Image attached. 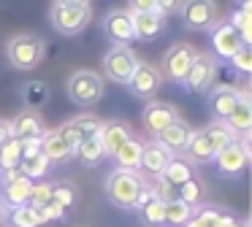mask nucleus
Wrapping results in <instances>:
<instances>
[{
  "label": "nucleus",
  "mask_w": 252,
  "mask_h": 227,
  "mask_svg": "<svg viewBox=\"0 0 252 227\" xmlns=\"http://www.w3.org/2000/svg\"><path fill=\"white\" fill-rule=\"evenodd\" d=\"M144 189H147V181L141 178L138 170H122V168H117L106 178V198L122 211H136L138 198H141Z\"/></svg>",
  "instance_id": "f257e3e1"
},
{
  "label": "nucleus",
  "mask_w": 252,
  "mask_h": 227,
  "mask_svg": "<svg viewBox=\"0 0 252 227\" xmlns=\"http://www.w3.org/2000/svg\"><path fill=\"white\" fill-rule=\"evenodd\" d=\"M49 22L63 35H79L93 22V3H87V0H60V3H52Z\"/></svg>",
  "instance_id": "f03ea898"
},
{
  "label": "nucleus",
  "mask_w": 252,
  "mask_h": 227,
  "mask_svg": "<svg viewBox=\"0 0 252 227\" xmlns=\"http://www.w3.org/2000/svg\"><path fill=\"white\" fill-rule=\"evenodd\" d=\"M44 46L46 43L41 41L38 35H30V32H22V35H14L6 46L8 62L14 65L17 70H33L35 65L41 62L44 57Z\"/></svg>",
  "instance_id": "7ed1b4c3"
},
{
  "label": "nucleus",
  "mask_w": 252,
  "mask_h": 227,
  "mask_svg": "<svg viewBox=\"0 0 252 227\" xmlns=\"http://www.w3.org/2000/svg\"><path fill=\"white\" fill-rule=\"evenodd\" d=\"M65 89L76 106H95L103 97V81L95 70H76V73H71Z\"/></svg>",
  "instance_id": "20e7f679"
},
{
  "label": "nucleus",
  "mask_w": 252,
  "mask_h": 227,
  "mask_svg": "<svg viewBox=\"0 0 252 227\" xmlns=\"http://www.w3.org/2000/svg\"><path fill=\"white\" fill-rule=\"evenodd\" d=\"M138 65V57L133 54V49H125V46H111L103 57V73L109 81L114 84H127Z\"/></svg>",
  "instance_id": "39448f33"
},
{
  "label": "nucleus",
  "mask_w": 252,
  "mask_h": 227,
  "mask_svg": "<svg viewBox=\"0 0 252 227\" xmlns=\"http://www.w3.org/2000/svg\"><path fill=\"white\" fill-rule=\"evenodd\" d=\"M103 35L109 38L114 46H130L136 41V30H133V16L127 8H111L103 16Z\"/></svg>",
  "instance_id": "423d86ee"
},
{
  "label": "nucleus",
  "mask_w": 252,
  "mask_h": 227,
  "mask_svg": "<svg viewBox=\"0 0 252 227\" xmlns=\"http://www.w3.org/2000/svg\"><path fill=\"white\" fill-rule=\"evenodd\" d=\"M30 192H33V181L25 178L19 170L0 173V198L8 208H22L30 203Z\"/></svg>",
  "instance_id": "0eeeda50"
},
{
  "label": "nucleus",
  "mask_w": 252,
  "mask_h": 227,
  "mask_svg": "<svg viewBox=\"0 0 252 227\" xmlns=\"http://www.w3.org/2000/svg\"><path fill=\"white\" fill-rule=\"evenodd\" d=\"M247 162H250V141H247V138L233 141V143L225 146V149L214 157L217 170L222 173V176H230V178L241 176V173H244V168H247Z\"/></svg>",
  "instance_id": "6e6552de"
},
{
  "label": "nucleus",
  "mask_w": 252,
  "mask_h": 227,
  "mask_svg": "<svg viewBox=\"0 0 252 227\" xmlns=\"http://www.w3.org/2000/svg\"><path fill=\"white\" fill-rule=\"evenodd\" d=\"M195 57H198L195 46H190V43H174V46L165 52V57H163L165 79L174 81V84H182Z\"/></svg>",
  "instance_id": "1a4fd4ad"
},
{
  "label": "nucleus",
  "mask_w": 252,
  "mask_h": 227,
  "mask_svg": "<svg viewBox=\"0 0 252 227\" xmlns=\"http://www.w3.org/2000/svg\"><path fill=\"white\" fill-rule=\"evenodd\" d=\"M160 84H163V73L149 62H138L130 81H127V89L136 97H152L160 89Z\"/></svg>",
  "instance_id": "9d476101"
},
{
  "label": "nucleus",
  "mask_w": 252,
  "mask_h": 227,
  "mask_svg": "<svg viewBox=\"0 0 252 227\" xmlns=\"http://www.w3.org/2000/svg\"><path fill=\"white\" fill-rule=\"evenodd\" d=\"M141 119H144V127H147V133L158 135L160 130H165L168 124H174L176 119H179V114H176V108L171 106V103H165V100H152V103H147V106H144Z\"/></svg>",
  "instance_id": "9b49d317"
},
{
  "label": "nucleus",
  "mask_w": 252,
  "mask_h": 227,
  "mask_svg": "<svg viewBox=\"0 0 252 227\" xmlns=\"http://www.w3.org/2000/svg\"><path fill=\"white\" fill-rule=\"evenodd\" d=\"M214 59L209 57V54H198L195 59H192V65H190V70H187V76H185V89L187 92H203L209 84H212V73H214Z\"/></svg>",
  "instance_id": "f8f14e48"
},
{
  "label": "nucleus",
  "mask_w": 252,
  "mask_h": 227,
  "mask_svg": "<svg viewBox=\"0 0 252 227\" xmlns=\"http://www.w3.org/2000/svg\"><path fill=\"white\" fill-rule=\"evenodd\" d=\"M171 160H174V154H171V151H165L158 141H152V143H144L141 165H138V170H144L149 178H160V176H163V170L168 168Z\"/></svg>",
  "instance_id": "ddd939ff"
},
{
  "label": "nucleus",
  "mask_w": 252,
  "mask_h": 227,
  "mask_svg": "<svg viewBox=\"0 0 252 227\" xmlns=\"http://www.w3.org/2000/svg\"><path fill=\"white\" fill-rule=\"evenodd\" d=\"M192 133H195V130H190V124H185V122H179V119H176L174 124H168L165 130H160L155 138H158V143L163 146L165 151H171V154L176 157L179 151L187 149V143H190Z\"/></svg>",
  "instance_id": "4468645a"
},
{
  "label": "nucleus",
  "mask_w": 252,
  "mask_h": 227,
  "mask_svg": "<svg viewBox=\"0 0 252 227\" xmlns=\"http://www.w3.org/2000/svg\"><path fill=\"white\" fill-rule=\"evenodd\" d=\"M241 46H244V43H241L239 32H236L228 22L212 27V49H214V54H217L220 59H230Z\"/></svg>",
  "instance_id": "2eb2a0df"
},
{
  "label": "nucleus",
  "mask_w": 252,
  "mask_h": 227,
  "mask_svg": "<svg viewBox=\"0 0 252 227\" xmlns=\"http://www.w3.org/2000/svg\"><path fill=\"white\" fill-rule=\"evenodd\" d=\"M182 16H185V25L190 30H209L214 25L217 8H214V3H206V0H192L182 8Z\"/></svg>",
  "instance_id": "dca6fc26"
},
{
  "label": "nucleus",
  "mask_w": 252,
  "mask_h": 227,
  "mask_svg": "<svg viewBox=\"0 0 252 227\" xmlns=\"http://www.w3.org/2000/svg\"><path fill=\"white\" fill-rule=\"evenodd\" d=\"M46 127H44V119H41L38 111H22L17 114V119L11 122V135L19 141H28V138H44Z\"/></svg>",
  "instance_id": "f3484780"
},
{
  "label": "nucleus",
  "mask_w": 252,
  "mask_h": 227,
  "mask_svg": "<svg viewBox=\"0 0 252 227\" xmlns=\"http://www.w3.org/2000/svg\"><path fill=\"white\" fill-rule=\"evenodd\" d=\"M225 124H228L236 135H247L252 130V100H250V95H247L244 89L239 92V100H236L233 111L228 114Z\"/></svg>",
  "instance_id": "a211bd4d"
},
{
  "label": "nucleus",
  "mask_w": 252,
  "mask_h": 227,
  "mask_svg": "<svg viewBox=\"0 0 252 227\" xmlns=\"http://www.w3.org/2000/svg\"><path fill=\"white\" fill-rule=\"evenodd\" d=\"M127 138H133L130 127H127L125 122H120V119H114V122H103V127H100V143H103L106 157H114L117 149H120Z\"/></svg>",
  "instance_id": "6ab92c4d"
},
{
  "label": "nucleus",
  "mask_w": 252,
  "mask_h": 227,
  "mask_svg": "<svg viewBox=\"0 0 252 227\" xmlns=\"http://www.w3.org/2000/svg\"><path fill=\"white\" fill-rule=\"evenodd\" d=\"M136 41H155L165 32V19L160 14H130Z\"/></svg>",
  "instance_id": "aec40b11"
},
{
  "label": "nucleus",
  "mask_w": 252,
  "mask_h": 227,
  "mask_svg": "<svg viewBox=\"0 0 252 227\" xmlns=\"http://www.w3.org/2000/svg\"><path fill=\"white\" fill-rule=\"evenodd\" d=\"M41 154L49 162H65L73 157V151L65 143V138L60 135V130H46L44 138H41Z\"/></svg>",
  "instance_id": "412c9836"
},
{
  "label": "nucleus",
  "mask_w": 252,
  "mask_h": 227,
  "mask_svg": "<svg viewBox=\"0 0 252 227\" xmlns=\"http://www.w3.org/2000/svg\"><path fill=\"white\" fill-rule=\"evenodd\" d=\"M185 154H187V162L192 165V162H214L217 151H214L209 135L201 130V133H192V138H190V143H187Z\"/></svg>",
  "instance_id": "4be33fe9"
},
{
  "label": "nucleus",
  "mask_w": 252,
  "mask_h": 227,
  "mask_svg": "<svg viewBox=\"0 0 252 227\" xmlns=\"http://www.w3.org/2000/svg\"><path fill=\"white\" fill-rule=\"evenodd\" d=\"M141 151H144V143L138 138H127L125 143L117 149L114 160H117V168H122V170H138V165H141Z\"/></svg>",
  "instance_id": "5701e85b"
},
{
  "label": "nucleus",
  "mask_w": 252,
  "mask_h": 227,
  "mask_svg": "<svg viewBox=\"0 0 252 227\" xmlns=\"http://www.w3.org/2000/svg\"><path fill=\"white\" fill-rule=\"evenodd\" d=\"M73 157H76L82 165H87V168L100 165V162L106 160V151H103V143H100V135L82 141V143L76 146V151H73Z\"/></svg>",
  "instance_id": "b1692460"
},
{
  "label": "nucleus",
  "mask_w": 252,
  "mask_h": 227,
  "mask_svg": "<svg viewBox=\"0 0 252 227\" xmlns=\"http://www.w3.org/2000/svg\"><path fill=\"white\" fill-rule=\"evenodd\" d=\"M49 168L52 162L46 160L44 154H30V157H22V162H19V173H22L25 178H30V181H46V176H49Z\"/></svg>",
  "instance_id": "393cba45"
},
{
  "label": "nucleus",
  "mask_w": 252,
  "mask_h": 227,
  "mask_svg": "<svg viewBox=\"0 0 252 227\" xmlns=\"http://www.w3.org/2000/svg\"><path fill=\"white\" fill-rule=\"evenodd\" d=\"M239 92L241 89H214L212 95H209V106H212L217 122H225V119H228V114L233 111L236 100H239Z\"/></svg>",
  "instance_id": "a878e982"
},
{
  "label": "nucleus",
  "mask_w": 252,
  "mask_h": 227,
  "mask_svg": "<svg viewBox=\"0 0 252 227\" xmlns=\"http://www.w3.org/2000/svg\"><path fill=\"white\" fill-rule=\"evenodd\" d=\"M160 178H163L165 184H171V187H182V184H187L190 178H195V170H192V165L185 157H174Z\"/></svg>",
  "instance_id": "bb28decb"
},
{
  "label": "nucleus",
  "mask_w": 252,
  "mask_h": 227,
  "mask_svg": "<svg viewBox=\"0 0 252 227\" xmlns=\"http://www.w3.org/2000/svg\"><path fill=\"white\" fill-rule=\"evenodd\" d=\"M228 25L239 32L241 43H244V46H250V43H252V3H241L239 8L230 14Z\"/></svg>",
  "instance_id": "cd10ccee"
},
{
  "label": "nucleus",
  "mask_w": 252,
  "mask_h": 227,
  "mask_svg": "<svg viewBox=\"0 0 252 227\" xmlns=\"http://www.w3.org/2000/svg\"><path fill=\"white\" fill-rule=\"evenodd\" d=\"M192 214H195L192 205L182 203V200H171L163 208V227H185L192 219Z\"/></svg>",
  "instance_id": "c85d7f7f"
},
{
  "label": "nucleus",
  "mask_w": 252,
  "mask_h": 227,
  "mask_svg": "<svg viewBox=\"0 0 252 227\" xmlns=\"http://www.w3.org/2000/svg\"><path fill=\"white\" fill-rule=\"evenodd\" d=\"M46 100H49V86L44 81H28V84H22V103L28 111L44 108Z\"/></svg>",
  "instance_id": "c756f323"
},
{
  "label": "nucleus",
  "mask_w": 252,
  "mask_h": 227,
  "mask_svg": "<svg viewBox=\"0 0 252 227\" xmlns=\"http://www.w3.org/2000/svg\"><path fill=\"white\" fill-rule=\"evenodd\" d=\"M44 216L33 205H22V208H8V227H44Z\"/></svg>",
  "instance_id": "7c9ffc66"
},
{
  "label": "nucleus",
  "mask_w": 252,
  "mask_h": 227,
  "mask_svg": "<svg viewBox=\"0 0 252 227\" xmlns=\"http://www.w3.org/2000/svg\"><path fill=\"white\" fill-rule=\"evenodd\" d=\"M19 162H22V141L8 138L6 143L0 146V173L19 170Z\"/></svg>",
  "instance_id": "2f4dec72"
},
{
  "label": "nucleus",
  "mask_w": 252,
  "mask_h": 227,
  "mask_svg": "<svg viewBox=\"0 0 252 227\" xmlns=\"http://www.w3.org/2000/svg\"><path fill=\"white\" fill-rule=\"evenodd\" d=\"M203 133L209 135V141H212V146H214V151H217V154L225 149V146L233 143V141H239V135H236L225 122H212L206 130H203Z\"/></svg>",
  "instance_id": "473e14b6"
},
{
  "label": "nucleus",
  "mask_w": 252,
  "mask_h": 227,
  "mask_svg": "<svg viewBox=\"0 0 252 227\" xmlns=\"http://www.w3.org/2000/svg\"><path fill=\"white\" fill-rule=\"evenodd\" d=\"M76 200H79V189L73 187L71 181L52 184V203H57L63 211H68V214H71V208L76 205Z\"/></svg>",
  "instance_id": "72a5a7b5"
},
{
  "label": "nucleus",
  "mask_w": 252,
  "mask_h": 227,
  "mask_svg": "<svg viewBox=\"0 0 252 227\" xmlns=\"http://www.w3.org/2000/svg\"><path fill=\"white\" fill-rule=\"evenodd\" d=\"M68 124L76 130L79 141L95 138V135H100V127H103V122H100L98 116H93V114H82V116H76V119H68Z\"/></svg>",
  "instance_id": "f704fd0d"
},
{
  "label": "nucleus",
  "mask_w": 252,
  "mask_h": 227,
  "mask_svg": "<svg viewBox=\"0 0 252 227\" xmlns=\"http://www.w3.org/2000/svg\"><path fill=\"white\" fill-rule=\"evenodd\" d=\"M163 208H165V203L163 200H158V198H152L149 203H144L141 208V219H144V225H149V227H163Z\"/></svg>",
  "instance_id": "c9c22d12"
},
{
  "label": "nucleus",
  "mask_w": 252,
  "mask_h": 227,
  "mask_svg": "<svg viewBox=\"0 0 252 227\" xmlns=\"http://www.w3.org/2000/svg\"><path fill=\"white\" fill-rule=\"evenodd\" d=\"M201 198H203V187H201V181H198V178H190L187 184L176 187V200L192 205V208H195V203H201Z\"/></svg>",
  "instance_id": "e433bc0d"
},
{
  "label": "nucleus",
  "mask_w": 252,
  "mask_h": 227,
  "mask_svg": "<svg viewBox=\"0 0 252 227\" xmlns=\"http://www.w3.org/2000/svg\"><path fill=\"white\" fill-rule=\"evenodd\" d=\"M228 62H230V70H236L239 76L252 73V46H241Z\"/></svg>",
  "instance_id": "4c0bfd02"
},
{
  "label": "nucleus",
  "mask_w": 252,
  "mask_h": 227,
  "mask_svg": "<svg viewBox=\"0 0 252 227\" xmlns=\"http://www.w3.org/2000/svg\"><path fill=\"white\" fill-rule=\"evenodd\" d=\"M52 184L55 181H35L28 205H33V208H44V205H49L52 203Z\"/></svg>",
  "instance_id": "58836bf2"
},
{
  "label": "nucleus",
  "mask_w": 252,
  "mask_h": 227,
  "mask_svg": "<svg viewBox=\"0 0 252 227\" xmlns=\"http://www.w3.org/2000/svg\"><path fill=\"white\" fill-rule=\"evenodd\" d=\"M38 151H41V138H28V141H22V157L38 154Z\"/></svg>",
  "instance_id": "ea45409f"
},
{
  "label": "nucleus",
  "mask_w": 252,
  "mask_h": 227,
  "mask_svg": "<svg viewBox=\"0 0 252 227\" xmlns=\"http://www.w3.org/2000/svg\"><path fill=\"white\" fill-rule=\"evenodd\" d=\"M8 138H14V135H11V122H6V119H0V146L6 143Z\"/></svg>",
  "instance_id": "a19ab883"
},
{
  "label": "nucleus",
  "mask_w": 252,
  "mask_h": 227,
  "mask_svg": "<svg viewBox=\"0 0 252 227\" xmlns=\"http://www.w3.org/2000/svg\"><path fill=\"white\" fill-rule=\"evenodd\" d=\"M185 227H206V225H203V222H201V219H198V216H195V214H192V219H190V222H187V225H185Z\"/></svg>",
  "instance_id": "79ce46f5"
},
{
  "label": "nucleus",
  "mask_w": 252,
  "mask_h": 227,
  "mask_svg": "<svg viewBox=\"0 0 252 227\" xmlns=\"http://www.w3.org/2000/svg\"><path fill=\"white\" fill-rule=\"evenodd\" d=\"M0 219H3V211H0Z\"/></svg>",
  "instance_id": "37998d69"
},
{
  "label": "nucleus",
  "mask_w": 252,
  "mask_h": 227,
  "mask_svg": "<svg viewBox=\"0 0 252 227\" xmlns=\"http://www.w3.org/2000/svg\"><path fill=\"white\" fill-rule=\"evenodd\" d=\"M82 227H90V225H82Z\"/></svg>",
  "instance_id": "c03bdc74"
}]
</instances>
